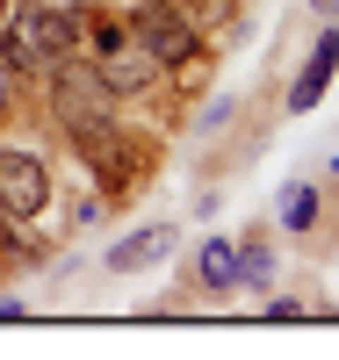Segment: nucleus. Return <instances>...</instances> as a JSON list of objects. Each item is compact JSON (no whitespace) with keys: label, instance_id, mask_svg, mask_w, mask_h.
Wrapping results in <instances>:
<instances>
[{"label":"nucleus","instance_id":"4468645a","mask_svg":"<svg viewBox=\"0 0 339 360\" xmlns=\"http://www.w3.org/2000/svg\"><path fill=\"white\" fill-rule=\"evenodd\" d=\"M15 94H22V79H15L8 65H0V115H8V108H15Z\"/></svg>","mask_w":339,"mask_h":360},{"label":"nucleus","instance_id":"1a4fd4ad","mask_svg":"<svg viewBox=\"0 0 339 360\" xmlns=\"http://www.w3.org/2000/svg\"><path fill=\"white\" fill-rule=\"evenodd\" d=\"M274 217H282V231H318L325 195L311 188V180H289V188H282V209H274Z\"/></svg>","mask_w":339,"mask_h":360},{"label":"nucleus","instance_id":"dca6fc26","mask_svg":"<svg viewBox=\"0 0 339 360\" xmlns=\"http://www.w3.org/2000/svg\"><path fill=\"white\" fill-rule=\"evenodd\" d=\"M311 8H318V15H339V0H311Z\"/></svg>","mask_w":339,"mask_h":360},{"label":"nucleus","instance_id":"f03ea898","mask_svg":"<svg viewBox=\"0 0 339 360\" xmlns=\"http://www.w3.org/2000/svg\"><path fill=\"white\" fill-rule=\"evenodd\" d=\"M116 94H109V79H101V65H87V58L73 51L66 65L51 72V123L66 130V137H80V130H94V123H116Z\"/></svg>","mask_w":339,"mask_h":360},{"label":"nucleus","instance_id":"0eeeda50","mask_svg":"<svg viewBox=\"0 0 339 360\" xmlns=\"http://www.w3.org/2000/svg\"><path fill=\"white\" fill-rule=\"evenodd\" d=\"M159 58H152L144 44H123V51H109V65H101V79H109V94L116 101H130V94H152V86H159Z\"/></svg>","mask_w":339,"mask_h":360},{"label":"nucleus","instance_id":"39448f33","mask_svg":"<svg viewBox=\"0 0 339 360\" xmlns=\"http://www.w3.org/2000/svg\"><path fill=\"white\" fill-rule=\"evenodd\" d=\"M173 245H180V231H173V224H144V231H123L116 245H109L101 266H109V274H152V266H159Z\"/></svg>","mask_w":339,"mask_h":360},{"label":"nucleus","instance_id":"9b49d317","mask_svg":"<svg viewBox=\"0 0 339 360\" xmlns=\"http://www.w3.org/2000/svg\"><path fill=\"white\" fill-rule=\"evenodd\" d=\"M80 37L94 44L101 58H109V51H123V44H130V37H123V29H116V15H87V22H80Z\"/></svg>","mask_w":339,"mask_h":360},{"label":"nucleus","instance_id":"f3484780","mask_svg":"<svg viewBox=\"0 0 339 360\" xmlns=\"http://www.w3.org/2000/svg\"><path fill=\"white\" fill-rule=\"evenodd\" d=\"M0 15H8V0H0Z\"/></svg>","mask_w":339,"mask_h":360},{"label":"nucleus","instance_id":"f257e3e1","mask_svg":"<svg viewBox=\"0 0 339 360\" xmlns=\"http://www.w3.org/2000/svg\"><path fill=\"white\" fill-rule=\"evenodd\" d=\"M73 51H80V15H66V8L22 0L15 15H0V65L15 79H51Z\"/></svg>","mask_w":339,"mask_h":360},{"label":"nucleus","instance_id":"423d86ee","mask_svg":"<svg viewBox=\"0 0 339 360\" xmlns=\"http://www.w3.org/2000/svg\"><path fill=\"white\" fill-rule=\"evenodd\" d=\"M332 72H339V29H318V44H311V58H303V72L289 79V108H296V115L318 108L325 86H332Z\"/></svg>","mask_w":339,"mask_h":360},{"label":"nucleus","instance_id":"20e7f679","mask_svg":"<svg viewBox=\"0 0 339 360\" xmlns=\"http://www.w3.org/2000/svg\"><path fill=\"white\" fill-rule=\"evenodd\" d=\"M51 209V166L29 152V144H0V217L29 224Z\"/></svg>","mask_w":339,"mask_h":360},{"label":"nucleus","instance_id":"2eb2a0df","mask_svg":"<svg viewBox=\"0 0 339 360\" xmlns=\"http://www.w3.org/2000/svg\"><path fill=\"white\" fill-rule=\"evenodd\" d=\"M0 252H15V224L8 217H0Z\"/></svg>","mask_w":339,"mask_h":360},{"label":"nucleus","instance_id":"9d476101","mask_svg":"<svg viewBox=\"0 0 339 360\" xmlns=\"http://www.w3.org/2000/svg\"><path fill=\"white\" fill-rule=\"evenodd\" d=\"M267 281H274V252L260 238H245L238 245V288H267Z\"/></svg>","mask_w":339,"mask_h":360},{"label":"nucleus","instance_id":"7ed1b4c3","mask_svg":"<svg viewBox=\"0 0 339 360\" xmlns=\"http://www.w3.org/2000/svg\"><path fill=\"white\" fill-rule=\"evenodd\" d=\"M130 37L159 58L166 72H188L202 58V29H195V8H173V0H144L130 15Z\"/></svg>","mask_w":339,"mask_h":360},{"label":"nucleus","instance_id":"f8f14e48","mask_svg":"<svg viewBox=\"0 0 339 360\" xmlns=\"http://www.w3.org/2000/svg\"><path fill=\"white\" fill-rule=\"evenodd\" d=\"M260 317H274V324H296V317H311V310H303V295H274V303H267Z\"/></svg>","mask_w":339,"mask_h":360},{"label":"nucleus","instance_id":"6e6552de","mask_svg":"<svg viewBox=\"0 0 339 360\" xmlns=\"http://www.w3.org/2000/svg\"><path fill=\"white\" fill-rule=\"evenodd\" d=\"M195 281L209 295H231L238 288V245H231V238H202V245H195Z\"/></svg>","mask_w":339,"mask_h":360},{"label":"nucleus","instance_id":"ddd939ff","mask_svg":"<svg viewBox=\"0 0 339 360\" xmlns=\"http://www.w3.org/2000/svg\"><path fill=\"white\" fill-rule=\"evenodd\" d=\"M231 115H238V101H231V94H224V101H209V108H202V130H224Z\"/></svg>","mask_w":339,"mask_h":360}]
</instances>
